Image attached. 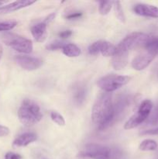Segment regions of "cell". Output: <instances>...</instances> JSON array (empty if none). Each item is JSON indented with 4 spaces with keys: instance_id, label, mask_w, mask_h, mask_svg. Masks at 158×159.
Masks as SVG:
<instances>
[{
    "instance_id": "obj_27",
    "label": "cell",
    "mask_w": 158,
    "mask_h": 159,
    "mask_svg": "<svg viewBox=\"0 0 158 159\" xmlns=\"http://www.w3.org/2000/svg\"><path fill=\"white\" fill-rule=\"evenodd\" d=\"M82 16L81 12H74L68 14L66 16V19L68 20H74L79 19Z\"/></svg>"
},
{
    "instance_id": "obj_22",
    "label": "cell",
    "mask_w": 158,
    "mask_h": 159,
    "mask_svg": "<svg viewBox=\"0 0 158 159\" xmlns=\"http://www.w3.org/2000/svg\"><path fill=\"white\" fill-rule=\"evenodd\" d=\"M147 124L150 125H156L158 124V104L153 107L148 118L147 120Z\"/></svg>"
},
{
    "instance_id": "obj_3",
    "label": "cell",
    "mask_w": 158,
    "mask_h": 159,
    "mask_svg": "<svg viewBox=\"0 0 158 159\" xmlns=\"http://www.w3.org/2000/svg\"><path fill=\"white\" fill-rule=\"evenodd\" d=\"M18 117L23 125L29 127L40 122L43 115L37 102L32 99H26L23 101L19 109Z\"/></svg>"
},
{
    "instance_id": "obj_34",
    "label": "cell",
    "mask_w": 158,
    "mask_h": 159,
    "mask_svg": "<svg viewBox=\"0 0 158 159\" xmlns=\"http://www.w3.org/2000/svg\"><path fill=\"white\" fill-rule=\"evenodd\" d=\"M6 2L0 1V6H2V5H4V4H6Z\"/></svg>"
},
{
    "instance_id": "obj_17",
    "label": "cell",
    "mask_w": 158,
    "mask_h": 159,
    "mask_svg": "<svg viewBox=\"0 0 158 159\" xmlns=\"http://www.w3.org/2000/svg\"><path fill=\"white\" fill-rule=\"evenodd\" d=\"M37 134L31 132H27L20 134L13 141V146L15 148L26 147L37 140Z\"/></svg>"
},
{
    "instance_id": "obj_28",
    "label": "cell",
    "mask_w": 158,
    "mask_h": 159,
    "mask_svg": "<svg viewBox=\"0 0 158 159\" xmlns=\"http://www.w3.org/2000/svg\"><path fill=\"white\" fill-rule=\"evenodd\" d=\"M5 159H23V157L14 152H8L5 155Z\"/></svg>"
},
{
    "instance_id": "obj_14",
    "label": "cell",
    "mask_w": 158,
    "mask_h": 159,
    "mask_svg": "<svg viewBox=\"0 0 158 159\" xmlns=\"http://www.w3.org/2000/svg\"><path fill=\"white\" fill-rule=\"evenodd\" d=\"M129 53L116 48V53L112 58V66L116 70H122L128 64Z\"/></svg>"
},
{
    "instance_id": "obj_31",
    "label": "cell",
    "mask_w": 158,
    "mask_h": 159,
    "mask_svg": "<svg viewBox=\"0 0 158 159\" xmlns=\"http://www.w3.org/2000/svg\"><path fill=\"white\" fill-rule=\"evenodd\" d=\"M143 135H158V127L156 129H152V130H145L142 133Z\"/></svg>"
},
{
    "instance_id": "obj_5",
    "label": "cell",
    "mask_w": 158,
    "mask_h": 159,
    "mask_svg": "<svg viewBox=\"0 0 158 159\" xmlns=\"http://www.w3.org/2000/svg\"><path fill=\"white\" fill-rule=\"evenodd\" d=\"M131 80V77L118 75H108L101 78L97 82V85L105 93H112L124 86Z\"/></svg>"
},
{
    "instance_id": "obj_21",
    "label": "cell",
    "mask_w": 158,
    "mask_h": 159,
    "mask_svg": "<svg viewBox=\"0 0 158 159\" xmlns=\"http://www.w3.org/2000/svg\"><path fill=\"white\" fill-rule=\"evenodd\" d=\"M114 2L112 1H102L99 2V10L101 15L105 16L110 12Z\"/></svg>"
},
{
    "instance_id": "obj_7",
    "label": "cell",
    "mask_w": 158,
    "mask_h": 159,
    "mask_svg": "<svg viewBox=\"0 0 158 159\" xmlns=\"http://www.w3.org/2000/svg\"><path fill=\"white\" fill-rule=\"evenodd\" d=\"M150 36L147 34L141 32H136L126 36L119 44L116 46V48L125 52L129 53L133 48L144 47L146 43L148 40Z\"/></svg>"
},
{
    "instance_id": "obj_35",
    "label": "cell",
    "mask_w": 158,
    "mask_h": 159,
    "mask_svg": "<svg viewBox=\"0 0 158 159\" xmlns=\"http://www.w3.org/2000/svg\"><path fill=\"white\" fill-rule=\"evenodd\" d=\"M154 159H158V154H157V155H156V157H155V158H154Z\"/></svg>"
},
{
    "instance_id": "obj_26",
    "label": "cell",
    "mask_w": 158,
    "mask_h": 159,
    "mask_svg": "<svg viewBox=\"0 0 158 159\" xmlns=\"http://www.w3.org/2000/svg\"><path fill=\"white\" fill-rule=\"evenodd\" d=\"M65 43L60 41H54L53 43H50L49 45H47L46 48L49 51H56V50L61 49L63 48V47L64 46Z\"/></svg>"
},
{
    "instance_id": "obj_11",
    "label": "cell",
    "mask_w": 158,
    "mask_h": 159,
    "mask_svg": "<svg viewBox=\"0 0 158 159\" xmlns=\"http://www.w3.org/2000/svg\"><path fill=\"white\" fill-rule=\"evenodd\" d=\"M155 57L156 55L144 49L142 53L134 57L132 61V67L136 71H142L149 66Z\"/></svg>"
},
{
    "instance_id": "obj_18",
    "label": "cell",
    "mask_w": 158,
    "mask_h": 159,
    "mask_svg": "<svg viewBox=\"0 0 158 159\" xmlns=\"http://www.w3.org/2000/svg\"><path fill=\"white\" fill-rule=\"evenodd\" d=\"M62 52L69 57H76L81 54V49L74 43H65L62 48Z\"/></svg>"
},
{
    "instance_id": "obj_13",
    "label": "cell",
    "mask_w": 158,
    "mask_h": 159,
    "mask_svg": "<svg viewBox=\"0 0 158 159\" xmlns=\"http://www.w3.org/2000/svg\"><path fill=\"white\" fill-rule=\"evenodd\" d=\"M87 88L84 84L76 83L72 87L73 102L77 107L83 105L86 99Z\"/></svg>"
},
{
    "instance_id": "obj_19",
    "label": "cell",
    "mask_w": 158,
    "mask_h": 159,
    "mask_svg": "<svg viewBox=\"0 0 158 159\" xmlns=\"http://www.w3.org/2000/svg\"><path fill=\"white\" fill-rule=\"evenodd\" d=\"M144 49L150 51L155 55H158V37H150L144 45Z\"/></svg>"
},
{
    "instance_id": "obj_4",
    "label": "cell",
    "mask_w": 158,
    "mask_h": 159,
    "mask_svg": "<svg viewBox=\"0 0 158 159\" xmlns=\"http://www.w3.org/2000/svg\"><path fill=\"white\" fill-rule=\"evenodd\" d=\"M2 40L8 47L23 54H29L33 51V43L24 37L10 32H5L1 35Z\"/></svg>"
},
{
    "instance_id": "obj_8",
    "label": "cell",
    "mask_w": 158,
    "mask_h": 159,
    "mask_svg": "<svg viewBox=\"0 0 158 159\" xmlns=\"http://www.w3.org/2000/svg\"><path fill=\"white\" fill-rule=\"evenodd\" d=\"M133 98L130 95H121L118 97L116 101L113 102L112 113V125L122 119V116L126 113L127 109L132 103Z\"/></svg>"
},
{
    "instance_id": "obj_9",
    "label": "cell",
    "mask_w": 158,
    "mask_h": 159,
    "mask_svg": "<svg viewBox=\"0 0 158 159\" xmlns=\"http://www.w3.org/2000/svg\"><path fill=\"white\" fill-rule=\"evenodd\" d=\"M116 47L106 40H99L91 43L88 48V53L91 55L102 54L105 57H110L116 53Z\"/></svg>"
},
{
    "instance_id": "obj_24",
    "label": "cell",
    "mask_w": 158,
    "mask_h": 159,
    "mask_svg": "<svg viewBox=\"0 0 158 159\" xmlns=\"http://www.w3.org/2000/svg\"><path fill=\"white\" fill-rule=\"evenodd\" d=\"M50 118L55 124H57L59 126H64L65 120L64 118L62 115L57 113L56 111H52L50 113Z\"/></svg>"
},
{
    "instance_id": "obj_32",
    "label": "cell",
    "mask_w": 158,
    "mask_h": 159,
    "mask_svg": "<svg viewBox=\"0 0 158 159\" xmlns=\"http://www.w3.org/2000/svg\"><path fill=\"white\" fill-rule=\"evenodd\" d=\"M55 16H56V13L50 14V15L46 17L44 20H43V22H44L45 23H46V24H48V23H50L51 21H53V20H54V19L55 18Z\"/></svg>"
},
{
    "instance_id": "obj_6",
    "label": "cell",
    "mask_w": 158,
    "mask_h": 159,
    "mask_svg": "<svg viewBox=\"0 0 158 159\" xmlns=\"http://www.w3.org/2000/svg\"><path fill=\"white\" fill-rule=\"evenodd\" d=\"M153 102L150 99H145L141 102L137 111L127 120L124 125V129L130 130L137 127L141 124L146 121L153 109Z\"/></svg>"
},
{
    "instance_id": "obj_10",
    "label": "cell",
    "mask_w": 158,
    "mask_h": 159,
    "mask_svg": "<svg viewBox=\"0 0 158 159\" xmlns=\"http://www.w3.org/2000/svg\"><path fill=\"white\" fill-rule=\"evenodd\" d=\"M15 61L22 68L26 71L38 69L43 65V61L41 59L31 56L17 55L15 57Z\"/></svg>"
},
{
    "instance_id": "obj_1",
    "label": "cell",
    "mask_w": 158,
    "mask_h": 159,
    "mask_svg": "<svg viewBox=\"0 0 158 159\" xmlns=\"http://www.w3.org/2000/svg\"><path fill=\"white\" fill-rule=\"evenodd\" d=\"M112 107L111 93L104 92L96 99L91 111V119L93 123L98 126L99 130H106L112 126Z\"/></svg>"
},
{
    "instance_id": "obj_12",
    "label": "cell",
    "mask_w": 158,
    "mask_h": 159,
    "mask_svg": "<svg viewBox=\"0 0 158 159\" xmlns=\"http://www.w3.org/2000/svg\"><path fill=\"white\" fill-rule=\"evenodd\" d=\"M133 12L141 16L158 18V7L153 5L139 3L133 6Z\"/></svg>"
},
{
    "instance_id": "obj_29",
    "label": "cell",
    "mask_w": 158,
    "mask_h": 159,
    "mask_svg": "<svg viewBox=\"0 0 158 159\" xmlns=\"http://www.w3.org/2000/svg\"><path fill=\"white\" fill-rule=\"evenodd\" d=\"M9 129L4 126L0 125V137H6L9 135Z\"/></svg>"
},
{
    "instance_id": "obj_2",
    "label": "cell",
    "mask_w": 158,
    "mask_h": 159,
    "mask_svg": "<svg viewBox=\"0 0 158 159\" xmlns=\"http://www.w3.org/2000/svg\"><path fill=\"white\" fill-rule=\"evenodd\" d=\"M124 153L116 147L89 144L77 155V159H123Z\"/></svg>"
},
{
    "instance_id": "obj_15",
    "label": "cell",
    "mask_w": 158,
    "mask_h": 159,
    "mask_svg": "<svg viewBox=\"0 0 158 159\" xmlns=\"http://www.w3.org/2000/svg\"><path fill=\"white\" fill-rule=\"evenodd\" d=\"M36 1H30V0H24V1H15L12 3L0 7V14H7L15 11L21 9L23 8L27 7L35 3Z\"/></svg>"
},
{
    "instance_id": "obj_23",
    "label": "cell",
    "mask_w": 158,
    "mask_h": 159,
    "mask_svg": "<svg viewBox=\"0 0 158 159\" xmlns=\"http://www.w3.org/2000/svg\"><path fill=\"white\" fill-rule=\"evenodd\" d=\"M114 7H115V12H116V16L118 18V20H120L122 23H125V16L124 14L123 9H122V5L121 2L119 1L114 2Z\"/></svg>"
},
{
    "instance_id": "obj_30",
    "label": "cell",
    "mask_w": 158,
    "mask_h": 159,
    "mask_svg": "<svg viewBox=\"0 0 158 159\" xmlns=\"http://www.w3.org/2000/svg\"><path fill=\"white\" fill-rule=\"evenodd\" d=\"M71 35H72V31L70 30L63 31V32L60 33V34H59L60 37V38H62V39L68 38V37H71Z\"/></svg>"
},
{
    "instance_id": "obj_20",
    "label": "cell",
    "mask_w": 158,
    "mask_h": 159,
    "mask_svg": "<svg viewBox=\"0 0 158 159\" xmlns=\"http://www.w3.org/2000/svg\"><path fill=\"white\" fill-rule=\"evenodd\" d=\"M158 147L157 143L152 139H146L139 144V150L143 152H153L156 150Z\"/></svg>"
},
{
    "instance_id": "obj_16",
    "label": "cell",
    "mask_w": 158,
    "mask_h": 159,
    "mask_svg": "<svg viewBox=\"0 0 158 159\" xmlns=\"http://www.w3.org/2000/svg\"><path fill=\"white\" fill-rule=\"evenodd\" d=\"M46 26H47V24L43 21L41 23H38L33 25L31 27V34L36 41L39 42V43H43L45 41L46 36H47Z\"/></svg>"
},
{
    "instance_id": "obj_25",
    "label": "cell",
    "mask_w": 158,
    "mask_h": 159,
    "mask_svg": "<svg viewBox=\"0 0 158 159\" xmlns=\"http://www.w3.org/2000/svg\"><path fill=\"white\" fill-rule=\"evenodd\" d=\"M17 25L15 21H0V31H9Z\"/></svg>"
},
{
    "instance_id": "obj_33",
    "label": "cell",
    "mask_w": 158,
    "mask_h": 159,
    "mask_svg": "<svg viewBox=\"0 0 158 159\" xmlns=\"http://www.w3.org/2000/svg\"><path fill=\"white\" fill-rule=\"evenodd\" d=\"M2 53H3V51H2V47L1 43H0V60H1L2 56Z\"/></svg>"
}]
</instances>
